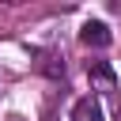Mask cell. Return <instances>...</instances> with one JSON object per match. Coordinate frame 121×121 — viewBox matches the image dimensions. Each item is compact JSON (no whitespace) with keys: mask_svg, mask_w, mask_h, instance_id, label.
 I'll return each mask as SVG.
<instances>
[{"mask_svg":"<svg viewBox=\"0 0 121 121\" xmlns=\"http://www.w3.org/2000/svg\"><path fill=\"white\" fill-rule=\"evenodd\" d=\"M79 42H83V45H91V49H106V45L113 42V34H110V26H106V23L91 19V23H83V26H79Z\"/></svg>","mask_w":121,"mask_h":121,"instance_id":"1","label":"cell"},{"mask_svg":"<svg viewBox=\"0 0 121 121\" xmlns=\"http://www.w3.org/2000/svg\"><path fill=\"white\" fill-rule=\"evenodd\" d=\"M72 121H102V106H98V98H95V95L79 98V102L72 106Z\"/></svg>","mask_w":121,"mask_h":121,"instance_id":"2","label":"cell"},{"mask_svg":"<svg viewBox=\"0 0 121 121\" xmlns=\"http://www.w3.org/2000/svg\"><path fill=\"white\" fill-rule=\"evenodd\" d=\"M87 76H91V83H102V87H113V68H110V64H102V60L87 64Z\"/></svg>","mask_w":121,"mask_h":121,"instance_id":"3","label":"cell"},{"mask_svg":"<svg viewBox=\"0 0 121 121\" xmlns=\"http://www.w3.org/2000/svg\"><path fill=\"white\" fill-rule=\"evenodd\" d=\"M38 68H42V72H45V76H53V79H57V76H64V60H60V57H57V53H45V57H42V64H38Z\"/></svg>","mask_w":121,"mask_h":121,"instance_id":"4","label":"cell"},{"mask_svg":"<svg viewBox=\"0 0 121 121\" xmlns=\"http://www.w3.org/2000/svg\"><path fill=\"white\" fill-rule=\"evenodd\" d=\"M110 106H113V121H121V91L113 95V102H110Z\"/></svg>","mask_w":121,"mask_h":121,"instance_id":"5","label":"cell"},{"mask_svg":"<svg viewBox=\"0 0 121 121\" xmlns=\"http://www.w3.org/2000/svg\"><path fill=\"white\" fill-rule=\"evenodd\" d=\"M8 121H23V117H8Z\"/></svg>","mask_w":121,"mask_h":121,"instance_id":"6","label":"cell"}]
</instances>
